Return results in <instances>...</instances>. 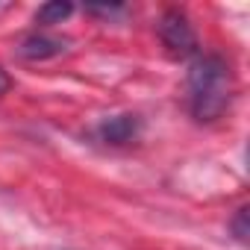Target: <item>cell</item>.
<instances>
[{"mask_svg":"<svg viewBox=\"0 0 250 250\" xmlns=\"http://www.w3.org/2000/svg\"><path fill=\"white\" fill-rule=\"evenodd\" d=\"M244 221H247V209H238V218L232 221V229H235V235H238L241 241L247 238V224H244Z\"/></svg>","mask_w":250,"mask_h":250,"instance_id":"obj_6","label":"cell"},{"mask_svg":"<svg viewBox=\"0 0 250 250\" xmlns=\"http://www.w3.org/2000/svg\"><path fill=\"white\" fill-rule=\"evenodd\" d=\"M100 139L109 142V145H127L136 139L139 133V118L136 115H118V118H109L100 124Z\"/></svg>","mask_w":250,"mask_h":250,"instance_id":"obj_4","label":"cell"},{"mask_svg":"<svg viewBox=\"0 0 250 250\" xmlns=\"http://www.w3.org/2000/svg\"><path fill=\"white\" fill-rule=\"evenodd\" d=\"M159 39L162 44L168 47L171 56H191L197 50V39H194V30L188 24V18L177 9L165 12L162 21H159Z\"/></svg>","mask_w":250,"mask_h":250,"instance_id":"obj_2","label":"cell"},{"mask_svg":"<svg viewBox=\"0 0 250 250\" xmlns=\"http://www.w3.org/2000/svg\"><path fill=\"white\" fill-rule=\"evenodd\" d=\"M188 106L197 121H215L224 115L232 97V71L221 56H197L188 68Z\"/></svg>","mask_w":250,"mask_h":250,"instance_id":"obj_1","label":"cell"},{"mask_svg":"<svg viewBox=\"0 0 250 250\" xmlns=\"http://www.w3.org/2000/svg\"><path fill=\"white\" fill-rule=\"evenodd\" d=\"M71 12H74V6H71V3H65V0H50V3H44V6L36 12V24H42V27L62 24Z\"/></svg>","mask_w":250,"mask_h":250,"instance_id":"obj_5","label":"cell"},{"mask_svg":"<svg viewBox=\"0 0 250 250\" xmlns=\"http://www.w3.org/2000/svg\"><path fill=\"white\" fill-rule=\"evenodd\" d=\"M65 47H68V42H65V39L47 36V33H33V36H27V39L18 44V56H21V59L36 62V59H50V56H59Z\"/></svg>","mask_w":250,"mask_h":250,"instance_id":"obj_3","label":"cell"}]
</instances>
